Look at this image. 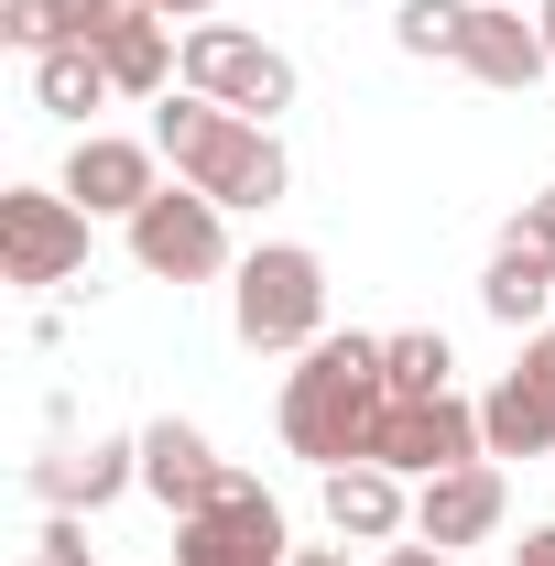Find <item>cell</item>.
I'll return each instance as SVG.
<instances>
[{"instance_id": "obj_1", "label": "cell", "mask_w": 555, "mask_h": 566, "mask_svg": "<svg viewBox=\"0 0 555 566\" xmlns=\"http://www.w3.org/2000/svg\"><path fill=\"white\" fill-rule=\"evenodd\" d=\"M381 415H392L381 338H316L283 370V447L316 458V469H359L381 447Z\"/></svg>"}, {"instance_id": "obj_2", "label": "cell", "mask_w": 555, "mask_h": 566, "mask_svg": "<svg viewBox=\"0 0 555 566\" xmlns=\"http://www.w3.org/2000/svg\"><path fill=\"white\" fill-rule=\"evenodd\" d=\"M153 142L175 153V175L186 186H208L218 208H273L283 186H294V164H283V142L262 120H240V109H218V98H153Z\"/></svg>"}, {"instance_id": "obj_3", "label": "cell", "mask_w": 555, "mask_h": 566, "mask_svg": "<svg viewBox=\"0 0 555 566\" xmlns=\"http://www.w3.org/2000/svg\"><path fill=\"white\" fill-rule=\"evenodd\" d=\"M229 327H240V349H316L327 338V262L305 240H262L229 283Z\"/></svg>"}, {"instance_id": "obj_4", "label": "cell", "mask_w": 555, "mask_h": 566, "mask_svg": "<svg viewBox=\"0 0 555 566\" xmlns=\"http://www.w3.org/2000/svg\"><path fill=\"white\" fill-rule=\"evenodd\" d=\"M186 87L240 109V120H262V132H273V109H294V66L240 22H186Z\"/></svg>"}, {"instance_id": "obj_5", "label": "cell", "mask_w": 555, "mask_h": 566, "mask_svg": "<svg viewBox=\"0 0 555 566\" xmlns=\"http://www.w3.org/2000/svg\"><path fill=\"white\" fill-rule=\"evenodd\" d=\"M0 273L33 283V294L87 273V208H76L66 186H11L0 197Z\"/></svg>"}, {"instance_id": "obj_6", "label": "cell", "mask_w": 555, "mask_h": 566, "mask_svg": "<svg viewBox=\"0 0 555 566\" xmlns=\"http://www.w3.org/2000/svg\"><path fill=\"white\" fill-rule=\"evenodd\" d=\"M132 262L153 283H208V273H229V208H218L208 186H164V197L132 218Z\"/></svg>"}, {"instance_id": "obj_7", "label": "cell", "mask_w": 555, "mask_h": 566, "mask_svg": "<svg viewBox=\"0 0 555 566\" xmlns=\"http://www.w3.org/2000/svg\"><path fill=\"white\" fill-rule=\"evenodd\" d=\"M175 566H294V545H283V501L262 491V480L229 469V491H218L208 512L175 523Z\"/></svg>"}, {"instance_id": "obj_8", "label": "cell", "mask_w": 555, "mask_h": 566, "mask_svg": "<svg viewBox=\"0 0 555 566\" xmlns=\"http://www.w3.org/2000/svg\"><path fill=\"white\" fill-rule=\"evenodd\" d=\"M469 458H490V447H480V403H458V392H425V403H404V392H392V415H381V447H370V469L436 480V469H469Z\"/></svg>"}, {"instance_id": "obj_9", "label": "cell", "mask_w": 555, "mask_h": 566, "mask_svg": "<svg viewBox=\"0 0 555 566\" xmlns=\"http://www.w3.org/2000/svg\"><path fill=\"white\" fill-rule=\"evenodd\" d=\"M153 153H164V142H121V132H87V142L66 153V197H76L87 218H142L153 197H164Z\"/></svg>"}, {"instance_id": "obj_10", "label": "cell", "mask_w": 555, "mask_h": 566, "mask_svg": "<svg viewBox=\"0 0 555 566\" xmlns=\"http://www.w3.org/2000/svg\"><path fill=\"white\" fill-rule=\"evenodd\" d=\"M501 512H512V491H501V469L490 458H469V469H436V480H415V534L425 545H490L501 534Z\"/></svg>"}, {"instance_id": "obj_11", "label": "cell", "mask_w": 555, "mask_h": 566, "mask_svg": "<svg viewBox=\"0 0 555 566\" xmlns=\"http://www.w3.org/2000/svg\"><path fill=\"white\" fill-rule=\"evenodd\" d=\"M142 491L164 501V512H175V523H186V512H208L218 491H229V458H218L208 436H197V424H142Z\"/></svg>"}, {"instance_id": "obj_12", "label": "cell", "mask_w": 555, "mask_h": 566, "mask_svg": "<svg viewBox=\"0 0 555 566\" xmlns=\"http://www.w3.org/2000/svg\"><path fill=\"white\" fill-rule=\"evenodd\" d=\"M142 480V436L121 447V436H87V447H44L33 458V491L55 501V512H109V501Z\"/></svg>"}, {"instance_id": "obj_13", "label": "cell", "mask_w": 555, "mask_h": 566, "mask_svg": "<svg viewBox=\"0 0 555 566\" xmlns=\"http://www.w3.org/2000/svg\"><path fill=\"white\" fill-rule=\"evenodd\" d=\"M458 66L480 76V87H534V76H555V55H545V22H523L512 0H469Z\"/></svg>"}, {"instance_id": "obj_14", "label": "cell", "mask_w": 555, "mask_h": 566, "mask_svg": "<svg viewBox=\"0 0 555 566\" xmlns=\"http://www.w3.org/2000/svg\"><path fill=\"white\" fill-rule=\"evenodd\" d=\"M327 523H338L348 545H392V534H415V491H404V469H327Z\"/></svg>"}, {"instance_id": "obj_15", "label": "cell", "mask_w": 555, "mask_h": 566, "mask_svg": "<svg viewBox=\"0 0 555 566\" xmlns=\"http://www.w3.org/2000/svg\"><path fill=\"white\" fill-rule=\"evenodd\" d=\"M480 305L501 316V327H523V338H534V327L555 316V251H534V240L512 229V240L490 251V273H480Z\"/></svg>"}, {"instance_id": "obj_16", "label": "cell", "mask_w": 555, "mask_h": 566, "mask_svg": "<svg viewBox=\"0 0 555 566\" xmlns=\"http://www.w3.org/2000/svg\"><path fill=\"white\" fill-rule=\"evenodd\" d=\"M480 447L490 458H555V392L545 381H490V403H480Z\"/></svg>"}, {"instance_id": "obj_17", "label": "cell", "mask_w": 555, "mask_h": 566, "mask_svg": "<svg viewBox=\"0 0 555 566\" xmlns=\"http://www.w3.org/2000/svg\"><path fill=\"white\" fill-rule=\"evenodd\" d=\"M98 55H109V87H121V98H175V66H186L175 22H132V33H109Z\"/></svg>"}, {"instance_id": "obj_18", "label": "cell", "mask_w": 555, "mask_h": 566, "mask_svg": "<svg viewBox=\"0 0 555 566\" xmlns=\"http://www.w3.org/2000/svg\"><path fill=\"white\" fill-rule=\"evenodd\" d=\"M33 98H44L55 120H87V109H109L121 87H109V55H98V44H55V55H33Z\"/></svg>"}, {"instance_id": "obj_19", "label": "cell", "mask_w": 555, "mask_h": 566, "mask_svg": "<svg viewBox=\"0 0 555 566\" xmlns=\"http://www.w3.org/2000/svg\"><path fill=\"white\" fill-rule=\"evenodd\" d=\"M392 44L425 55V66H436V55L458 66V44H469V0H392Z\"/></svg>"}, {"instance_id": "obj_20", "label": "cell", "mask_w": 555, "mask_h": 566, "mask_svg": "<svg viewBox=\"0 0 555 566\" xmlns=\"http://www.w3.org/2000/svg\"><path fill=\"white\" fill-rule=\"evenodd\" d=\"M381 370H392V392H404V403H425V392H447V370H458V359H447L436 327H404V338H381Z\"/></svg>"}, {"instance_id": "obj_21", "label": "cell", "mask_w": 555, "mask_h": 566, "mask_svg": "<svg viewBox=\"0 0 555 566\" xmlns=\"http://www.w3.org/2000/svg\"><path fill=\"white\" fill-rule=\"evenodd\" d=\"M55 11H66V44H109V33L153 22V0H55Z\"/></svg>"}, {"instance_id": "obj_22", "label": "cell", "mask_w": 555, "mask_h": 566, "mask_svg": "<svg viewBox=\"0 0 555 566\" xmlns=\"http://www.w3.org/2000/svg\"><path fill=\"white\" fill-rule=\"evenodd\" d=\"M0 44L55 55V44H66V11H55V0H0Z\"/></svg>"}, {"instance_id": "obj_23", "label": "cell", "mask_w": 555, "mask_h": 566, "mask_svg": "<svg viewBox=\"0 0 555 566\" xmlns=\"http://www.w3.org/2000/svg\"><path fill=\"white\" fill-rule=\"evenodd\" d=\"M512 229H523L534 251H555V186H534V197H523V218H512Z\"/></svg>"}, {"instance_id": "obj_24", "label": "cell", "mask_w": 555, "mask_h": 566, "mask_svg": "<svg viewBox=\"0 0 555 566\" xmlns=\"http://www.w3.org/2000/svg\"><path fill=\"white\" fill-rule=\"evenodd\" d=\"M523 381H545V392H555V327H534V338H523Z\"/></svg>"}, {"instance_id": "obj_25", "label": "cell", "mask_w": 555, "mask_h": 566, "mask_svg": "<svg viewBox=\"0 0 555 566\" xmlns=\"http://www.w3.org/2000/svg\"><path fill=\"white\" fill-rule=\"evenodd\" d=\"M381 566H458V556H447V545H425V534H415V545H381Z\"/></svg>"}, {"instance_id": "obj_26", "label": "cell", "mask_w": 555, "mask_h": 566, "mask_svg": "<svg viewBox=\"0 0 555 566\" xmlns=\"http://www.w3.org/2000/svg\"><path fill=\"white\" fill-rule=\"evenodd\" d=\"M512 566H555V523H534V534L512 545Z\"/></svg>"}, {"instance_id": "obj_27", "label": "cell", "mask_w": 555, "mask_h": 566, "mask_svg": "<svg viewBox=\"0 0 555 566\" xmlns=\"http://www.w3.org/2000/svg\"><path fill=\"white\" fill-rule=\"evenodd\" d=\"M153 22H218V0H153Z\"/></svg>"}, {"instance_id": "obj_28", "label": "cell", "mask_w": 555, "mask_h": 566, "mask_svg": "<svg viewBox=\"0 0 555 566\" xmlns=\"http://www.w3.org/2000/svg\"><path fill=\"white\" fill-rule=\"evenodd\" d=\"M294 566H348V556H338V545H294Z\"/></svg>"}, {"instance_id": "obj_29", "label": "cell", "mask_w": 555, "mask_h": 566, "mask_svg": "<svg viewBox=\"0 0 555 566\" xmlns=\"http://www.w3.org/2000/svg\"><path fill=\"white\" fill-rule=\"evenodd\" d=\"M534 22H545V55H555V0H534Z\"/></svg>"}, {"instance_id": "obj_30", "label": "cell", "mask_w": 555, "mask_h": 566, "mask_svg": "<svg viewBox=\"0 0 555 566\" xmlns=\"http://www.w3.org/2000/svg\"><path fill=\"white\" fill-rule=\"evenodd\" d=\"M512 11H523V0H512Z\"/></svg>"}]
</instances>
